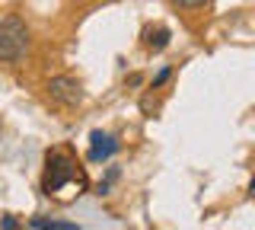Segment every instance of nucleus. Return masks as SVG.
<instances>
[{
	"mask_svg": "<svg viewBox=\"0 0 255 230\" xmlns=\"http://www.w3.org/2000/svg\"><path fill=\"white\" fill-rule=\"evenodd\" d=\"M169 74H172V70H169V67H163V70H159V74L153 77V83H150V90H159V86H163L166 80H169Z\"/></svg>",
	"mask_w": 255,
	"mask_h": 230,
	"instance_id": "0eeeda50",
	"label": "nucleus"
},
{
	"mask_svg": "<svg viewBox=\"0 0 255 230\" xmlns=\"http://www.w3.org/2000/svg\"><path fill=\"white\" fill-rule=\"evenodd\" d=\"M0 227H3V230H16L19 224H16V218H10V214H6V218L0 221Z\"/></svg>",
	"mask_w": 255,
	"mask_h": 230,
	"instance_id": "1a4fd4ad",
	"label": "nucleus"
},
{
	"mask_svg": "<svg viewBox=\"0 0 255 230\" xmlns=\"http://www.w3.org/2000/svg\"><path fill=\"white\" fill-rule=\"evenodd\" d=\"M175 6H204L207 0H172Z\"/></svg>",
	"mask_w": 255,
	"mask_h": 230,
	"instance_id": "6e6552de",
	"label": "nucleus"
},
{
	"mask_svg": "<svg viewBox=\"0 0 255 230\" xmlns=\"http://www.w3.org/2000/svg\"><path fill=\"white\" fill-rule=\"evenodd\" d=\"M169 38H172V32L166 26H156V29H147L143 32V45H147L150 51H163L166 45H169Z\"/></svg>",
	"mask_w": 255,
	"mask_h": 230,
	"instance_id": "39448f33",
	"label": "nucleus"
},
{
	"mask_svg": "<svg viewBox=\"0 0 255 230\" xmlns=\"http://www.w3.org/2000/svg\"><path fill=\"white\" fill-rule=\"evenodd\" d=\"M48 96H51V102H58L64 109H74L83 102V86L74 77H51L48 80Z\"/></svg>",
	"mask_w": 255,
	"mask_h": 230,
	"instance_id": "7ed1b4c3",
	"label": "nucleus"
},
{
	"mask_svg": "<svg viewBox=\"0 0 255 230\" xmlns=\"http://www.w3.org/2000/svg\"><path fill=\"white\" fill-rule=\"evenodd\" d=\"M118 150V138L115 134H109V131H93L90 134V160L93 163H102V160H109L112 154Z\"/></svg>",
	"mask_w": 255,
	"mask_h": 230,
	"instance_id": "20e7f679",
	"label": "nucleus"
},
{
	"mask_svg": "<svg viewBox=\"0 0 255 230\" xmlns=\"http://www.w3.org/2000/svg\"><path fill=\"white\" fill-rule=\"evenodd\" d=\"M74 179H77V186H86V176L77 173V166H74V160H70L67 154H51L48 157L45 179H42V192L54 195V192H61V189L67 186V182H74Z\"/></svg>",
	"mask_w": 255,
	"mask_h": 230,
	"instance_id": "f257e3e1",
	"label": "nucleus"
},
{
	"mask_svg": "<svg viewBox=\"0 0 255 230\" xmlns=\"http://www.w3.org/2000/svg\"><path fill=\"white\" fill-rule=\"evenodd\" d=\"M29 227H35V230H80L70 221H51V218H32Z\"/></svg>",
	"mask_w": 255,
	"mask_h": 230,
	"instance_id": "423d86ee",
	"label": "nucleus"
},
{
	"mask_svg": "<svg viewBox=\"0 0 255 230\" xmlns=\"http://www.w3.org/2000/svg\"><path fill=\"white\" fill-rule=\"evenodd\" d=\"M29 48V29L19 16H6L0 22V61H22Z\"/></svg>",
	"mask_w": 255,
	"mask_h": 230,
	"instance_id": "f03ea898",
	"label": "nucleus"
}]
</instances>
